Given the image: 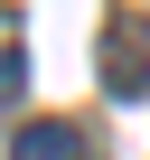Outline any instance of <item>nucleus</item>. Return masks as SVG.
<instances>
[{"label":"nucleus","mask_w":150,"mask_h":160,"mask_svg":"<svg viewBox=\"0 0 150 160\" xmlns=\"http://www.w3.org/2000/svg\"><path fill=\"white\" fill-rule=\"evenodd\" d=\"M94 66H103V94H150V19L141 10H113L103 38H94Z\"/></svg>","instance_id":"1"},{"label":"nucleus","mask_w":150,"mask_h":160,"mask_svg":"<svg viewBox=\"0 0 150 160\" xmlns=\"http://www.w3.org/2000/svg\"><path fill=\"white\" fill-rule=\"evenodd\" d=\"M10 160H85V122H66V113H38V122H19Z\"/></svg>","instance_id":"2"},{"label":"nucleus","mask_w":150,"mask_h":160,"mask_svg":"<svg viewBox=\"0 0 150 160\" xmlns=\"http://www.w3.org/2000/svg\"><path fill=\"white\" fill-rule=\"evenodd\" d=\"M19 94H28V57H19V47H0V104H19Z\"/></svg>","instance_id":"3"}]
</instances>
